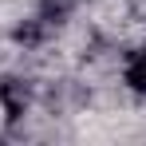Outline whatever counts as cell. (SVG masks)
<instances>
[{
  "label": "cell",
  "instance_id": "1",
  "mask_svg": "<svg viewBox=\"0 0 146 146\" xmlns=\"http://www.w3.org/2000/svg\"><path fill=\"white\" fill-rule=\"evenodd\" d=\"M122 87L130 95L146 99V44L134 48V51H126V59H122Z\"/></svg>",
  "mask_w": 146,
  "mask_h": 146
}]
</instances>
